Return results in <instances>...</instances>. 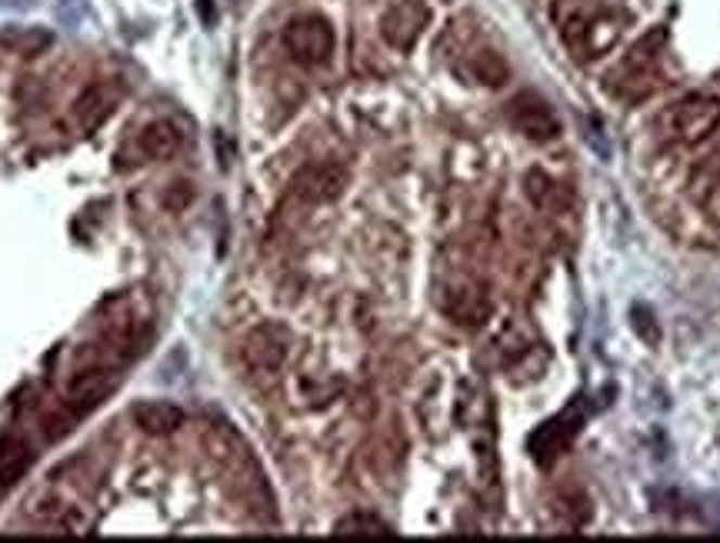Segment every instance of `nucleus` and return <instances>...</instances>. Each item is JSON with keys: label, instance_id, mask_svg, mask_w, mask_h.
I'll return each mask as SVG.
<instances>
[{"label": "nucleus", "instance_id": "f257e3e1", "mask_svg": "<svg viewBox=\"0 0 720 543\" xmlns=\"http://www.w3.org/2000/svg\"><path fill=\"white\" fill-rule=\"evenodd\" d=\"M284 48L300 67H321L334 54V27L327 17L318 14L294 17L284 30Z\"/></svg>", "mask_w": 720, "mask_h": 543}, {"label": "nucleus", "instance_id": "f03ea898", "mask_svg": "<svg viewBox=\"0 0 720 543\" xmlns=\"http://www.w3.org/2000/svg\"><path fill=\"white\" fill-rule=\"evenodd\" d=\"M667 127H670L673 141H681L687 147L704 144L707 138H713L717 127H720V98H713V94L684 98L678 107L670 111Z\"/></svg>", "mask_w": 720, "mask_h": 543}, {"label": "nucleus", "instance_id": "7ed1b4c3", "mask_svg": "<svg viewBox=\"0 0 720 543\" xmlns=\"http://www.w3.org/2000/svg\"><path fill=\"white\" fill-rule=\"evenodd\" d=\"M507 120L514 124L517 133H524V138L533 141V144H551V141L561 138L557 114L551 111V104L544 98H537L533 90H520V94L511 98Z\"/></svg>", "mask_w": 720, "mask_h": 543}, {"label": "nucleus", "instance_id": "20e7f679", "mask_svg": "<svg viewBox=\"0 0 720 543\" xmlns=\"http://www.w3.org/2000/svg\"><path fill=\"white\" fill-rule=\"evenodd\" d=\"M424 24H427V11L421 0H397L381 17V37L394 51H411L417 37L424 34Z\"/></svg>", "mask_w": 720, "mask_h": 543}, {"label": "nucleus", "instance_id": "39448f33", "mask_svg": "<svg viewBox=\"0 0 720 543\" xmlns=\"http://www.w3.org/2000/svg\"><path fill=\"white\" fill-rule=\"evenodd\" d=\"M580 427H583V417L577 414V403H574L567 414H557L554 421L537 427V434L530 437V457H533L537 464H544V467L554 464V457L564 454L567 443L577 437Z\"/></svg>", "mask_w": 720, "mask_h": 543}, {"label": "nucleus", "instance_id": "423d86ee", "mask_svg": "<svg viewBox=\"0 0 720 543\" xmlns=\"http://www.w3.org/2000/svg\"><path fill=\"white\" fill-rule=\"evenodd\" d=\"M117 387V374L111 367H87L67 384V406L70 414L80 417L87 411H94L98 403L107 400V393Z\"/></svg>", "mask_w": 720, "mask_h": 543}, {"label": "nucleus", "instance_id": "0eeeda50", "mask_svg": "<svg viewBox=\"0 0 720 543\" xmlns=\"http://www.w3.org/2000/svg\"><path fill=\"white\" fill-rule=\"evenodd\" d=\"M347 184V170L337 167V164H313V167H304L297 177H294V191L304 197V201H334Z\"/></svg>", "mask_w": 720, "mask_h": 543}, {"label": "nucleus", "instance_id": "6e6552de", "mask_svg": "<svg viewBox=\"0 0 720 543\" xmlns=\"http://www.w3.org/2000/svg\"><path fill=\"white\" fill-rule=\"evenodd\" d=\"M287 357V337L281 334V327H257L247 340H244V360L254 367V371H263V374H274L281 371Z\"/></svg>", "mask_w": 720, "mask_h": 543}, {"label": "nucleus", "instance_id": "1a4fd4ad", "mask_svg": "<svg viewBox=\"0 0 720 543\" xmlns=\"http://www.w3.org/2000/svg\"><path fill=\"white\" fill-rule=\"evenodd\" d=\"M130 414H133V424L151 437H170L188 421V414L180 411L177 403H167V400H141V403H133Z\"/></svg>", "mask_w": 720, "mask_h": 543}, {"label": "nucleus", "instance_id": "9d476101", "mask_svg": "<svg viewBox=\"0 0 720 543\" xmlns=\"http://www.w3.org/2000/svg\"><path fill=\"white\" fill-rule=\"evenodd\" d=\"M114 107H117L114 90L104 87V83H94V87L80 90V98H77L74 107H70V117H74V124H77L83 133H90V130H98V127L114 114Z\"/></svg>", "mask_w": 720, "mask_h": 543}, {"label": "nucleus", "instance_id": "9b49d317", "mask_svg": "<svg viewBox=\"0 0 720 543\" xmlns=\"http://www.w3.org/2000/svg\"><path fill=\"white\" fill-rule=\"evenodd\" d=\"M447 313L454 316L458 324H464V327H480L487 321V313H490V300H487V294L480 287L467 284V287L450 290Z\"/></svg>", "mask_w": 720, "mask_h": 543}, {"label": "nucleus", "instance_id": "f8f14e48", "mask_svg": "<svg viewBox=\"0 0 720 543\" xmlns=\"http://www.w3.org/2000/svg\"><path fill=\"white\" fill-rule=\"evenodd\" d=\"M34 464V450L24 437L17 434H4L0 437V487L17 483Z\"/></svg>", "mask_w": 720, "mask_h": 543}, {"label": "nucleus", "instance_id": "ddd939ff", "mask_svg": "<svg viewBox=\"0 0 720 543\" xmlns=\"http://www.w3.org/2000/svg\"><path fill=\"white\" fill-rule=\"evenodd\" d=\"M180 147V127L173 120H154L138 133V151L147 160H167Z\"/></svg>", "mask_w": 720, "mask_h": 543}, {"label": "nucleus", "instance_id": "4468645a", "mask_svg": "<svg viewBox=\"0 0 720 543\" xmlns=\"http://www.w3.org/2000/svg\"><path fill=\"white\" fill-rule=\"evenodd\" d=\"M54 43V34L43 30V27H4L0 30V48L8 54H17V57H40Z\"/></svg>", "mask_w": 720, "mask_h": 543}, {"label": "nucleus", "instance_id": "2eb2a0df", "mask_svg": "<svg viewBox=\"0 0 720 543\" xmlns=\"http://www.w3.org/2000/svg\"><path fill=\"white\" fill-rule=\"evenodd\" d=\"M334 536H368V540H377V536H394V527L374 514H347L334 523Z\"/></svg>", "mask_w": 720, "mask_h": 543}, {"label": "nucleus", "instance_id": "dca6fc26", "mask_svg": "<svg viewBox=\"0 0 720 543\" xmlns=\"http://www.w3.org/2000/svg\"><path fill=\"white\" fill-rule=\"evenodd\" d=\"M694 184H697V188H694V197H697L700 210H704L713 223H720V160L710 164V167H704V170L697 173Z\"/></svg>", "mask_w": 720, "mask_h": 543}, {"label": "nucleus", "instance_id": "f3484780", "mask_svg": "<svg viewBox=\"0 0 720 543\" xmlns=\"http://www.w3.org/2000/svg\"><path fill=\"white\" fill-rule=\"evenodd\" d=\"M471 70L487 87H501L507 80V64L501 61V54H493V51H477V57L471 61Z\"/></svg>", "mask_w": 720, "mask_h": 543}, {"label": "nucleus", "instance_id": "a211bd4d", "mask_svg": "<svg viewBox=\"0 0 720 543\" xmlns=\"http://www.w3.org/2000/svg\"><path fill=\"white\" fill-rule=\"evenodd\" d=\"M660 43H664V30H654V34H647L644 40H638L634 48H630V54H627V70H638V74H644L654 61H657V54H660Z\"/></svg>", "mask_w": 720, "mask_h": 543}, {"label": "nucleus", "instance_id": "6ab92c4d", "mask_svg": "<svg viewBox=\"0 0 720 543\" xmlns=\"http://www.w3.org/2000/svg\"><path fill=\"white\" fill-rule=\"evenodd\" d=\"M630 324H634V331H638V337H644L647 344H660V327H657V321H654V313H651V307H634L630 310Z\"/></svg>", "mask_w": 720, "mask_h": 543}]
</instances>
